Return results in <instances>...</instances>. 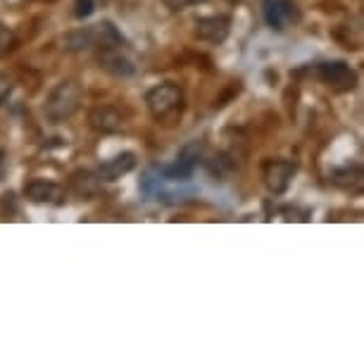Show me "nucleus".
I'll use <instances>...</instances> for the list:
<instances>
[{
	"label": "nucleus",
	"mask_w": 364,
	"mask_h": 364,
	"mask_svg": "<svg viewBox=\"0 0 364 364\" xmlns=\"http://www.w3.org/2000/svg\"><path fill=\"white\" fill-rule=\"evenodd\" d=\"M81 98H84V91H81V86L77 81L74 79L60 81V84L48 93L43 114L48 117V122H53V124H63V122L74 117V112H77L81 105Z\"/></svg>",
	"instance_id": "obj_1"
},
{
	"label": "nucleus",
	"mask_w": 364,
	"mask_h": 364,
	"mask_svg": "<svg viewBox=\"0 0 364 364\" xmlns=\"http://www.w3.org/2000/svg\"><path fill=\"white\" fill-rule=\"evenodd\" d=\"M119 46H124V36L117 31V26L112 22L84 26V29L67 33L65 38V48L72 53L88 50V48H102L105 50V48H119Z\"/></svg>",
	"instance_id": "obj_2"
},
{
	"label": "nucleus",
	"mask_w": 364,
	"mask_h": 364,
	"mask_svg": "<svg viewBox=\"0 0 364 364\" xmlns=\"http://www.w3.org/2000/svg\"><path fill=\"white\" fill-rule=\"evenodd\" d=\"M146 107L148 112L153 114V119L157 122H171L181 114L183 109V91L181 86L171 84H160L155 88H150L146 93Z\"/></svg>",
	"instance_id": "obj_3"
},
{
	"label": "nucleus",
	"mask_w": 364,
	"mask_h": 364,
	"mask_svg": "<svg viewBox=\"0 0 364 364\" xmlns=\"http://www.w3.org/2000/svg\"><path fill=\"white\" fill-rule=\"evenodd\" d=\"M203 150H205L203 143L193 141L181 148V153H178L176 162L171 164V167H157V169H160V174L167 178L169 183H186V181H191L196 167L203 160Z\"/></svg>",
	"instance_id": "obj_4"
},
{
	"label": "nucleus",
	"mask_w": 364,
	"mask_h": 364,
	"mask_svg": "<svg viewBox=\"0 0 364 364\" xmlns=\"http://www.w3.org/2000/svg\"><path fill=\"white\" fill-rule=\"evenodd\" d=\"M317 77L321 84H326L336 93L353 91L357 84V74L348 63L343 60H331V63H321L317 67Z\"/></svg>",
	"instance_id": "obj_5"
},
{
	"label": "nucleus",
	"mask_w": 364,
	"mask_h": 364,
	"mask_svg": "<svg viewBox=\"0 0 364 364\" xmlns=\"http://www.w3.org/2000/svg\"><path fill=\"white\" fill-rule=\"evenodd\" d=\"M264 22L274 31H284L286 26L295 24L300 19V10L295 0H264L262 3Z\"/></svg>",
	"instance_id": "obj_6"
},
{
	"label": "nucleus",
	"mask_w": 364,
	"mask_h": 364,
	"mask_svg": "<svg viewBox=\"0 0 364 364\" xmlns=\"http://www.w3.org/2000/svg\"><path fill=\"white\" fill-rule=\"evenodd\" d=\"M293 176H295V164L291 160H267L262 164L264 186L274 196L286 193L293 181Z\"/></svg>",
	"instance_id": "obj_7"
},
{
	"label": "nucleus",
	"mask_w": 364,
	"mask_h": 364,
	"mask_svg": "<svg viewBox=\"0 0 364 364\" xmlns=\"http://www.w3.org/2000/svg\"><path fill=\"white\" fill-rule=\"evenodd\" d=\"M231 31V17L226 15H212V17H198L196 19V36L208 43H224Z\"/></svg>",
	"instance_id": "obj_8"
},
{
	"label": "nucleus",
	"mask_w": 364,
	"mask_h": 364,
	"mask_svg": "<svg viewBox=\"0 0 364 364\" xmlns=\"http://www.w3.org/2000/svg\"><path fill=\"white\" fill-rule=\"evenodd\" d=\"M88 124L98 134H117L124 127V114L112 105H98L88 112Z\"/></svg>",
	"instance_id": "obj_9"
},
{
	"label": "nucleus",
	"mask_w": 364,
	"mask_h": 364,
	"mask_svg": "<svg viewBox=\"0 0 364 364\" xmlns=\"http://www.w3.org/2000/svg\"><path fill=\"white\" fill-rule=\"evenodd\" d=\"M63 193H65L63 186L46 181V178H33V181L24 186V196L36 205H58L63 200Z\"/></svg>",
	"instance_id": "obj_10"
},
{
	"label": "nucleus",
	"mask_w": 364,
	"mask_h": 364,
	"mask_svg": "<svg viewBox=\"0 0 364 364\" xmlns=\"http://www.w3.org/2000/svg\"><path fill=\"white\" fill-rule=\"evenodd\" d=\"M136 153H132V150H124V153L114 155L112 160H105L100 164L98 169V178L100 181H117V178H122L124 174H129V171L136 169Z\"/></svg>",
	"instance_id": "obj_11"
},
{
	"label": "nucleus",
	"mask_w": 364,
	"mask_h": 364,
	"mask_svg": "<svg viewBox=\"0 0 364 364\" xmlns=\"http://www.w3.org/2000/svg\"><path fill=\"white\" fill-rule=\"evenodd\" d=\"M98 63H100L102 70L109 72L117 79H127V77H132V74L136 72L132 60H127L124 55L117 53V48H105V50L98 55Z\"/></svg>",
	"instance_id": "obj_12"
},
{
	"label": "nucleus",
	"mask_w": 364,
	"mask_h": 364,
	"mask_svg": "<svg viewBox=\"0 0 364 364\" xmlns=\"http://www.w3.org/2000/svg\"><path fill=\"white\" fill-rule=\"evenodd\" d=\"M70 188L74 196L81 198V200H91V198L98 196V191H100V178H98V174H93V171L79 169L70 176Z\"/></svg>",
	"instance_id": "obj_13"
},
{
	"label": "nucleus",
	"mask_w": 364,
	"mask_h": 364,
	"mask_svg": "<svg viewBox=\"0 0 364 364\" xmlns=\"http://www.w3.org/2000/svg\"><path fill=\"white\" fill-rule=\"evenodd\" d=\"M12 91H15V81H12V77H8L5 72H0V105L8 102Z\"/></svg>",
	"instance_id": "obj_14"
},
{
	"label": "nucleus",
	"mask_w": 364,
	"mask_h": 364,
	"mask_svg": "<svg viewBox=\"0 0 364 364\" xmlns=\"http://www.w3.org/2000/svg\"><path fill=\"white\" fill-rule=\"evenodd\" d=\"M93 10H95V0H77V5H74V17L86 19L93 15Z\"/></svg>",
	"instance_id": "obj_15"
},
{
	"label": "nucleus",
	"mask_w": 364,
	"mask_h": 364,
	"mask_svg": "<svg viewBox=\"0 0 364 364\" xmlns=\"http://www.w3.org/2000/svg\"><path fill=\"white\" fill-rule=\"evenodd\" d=\"M12 43H15V36H12V31L8 29V26H3L0 24V55L3 53H8Z\"/></svg>",
	"instance_id": "obj_16"
},
{
	"label": "nucleus",
	"mask_w": 364,
	"mask_h": 364,
	"mask_svg": "<svg viewBox=\"0 0 364 364\" xmlns=\"http://www.w3.org/2000/svg\"><path fill=\"white\" fill-rule=\"evenodd\" d=\"M196 3H203V0H164V5L171 10H186L191 8V5H196Z\"/></svg>",
	"instance_id": "obj_17"
},
{
	"label": "nucleus",
	"mask_w": 364,
	"mask_h": 364,
	"mask_svg": "<svg viewBox=\"0 0 364 364\" xmlns=\"http://www.w3.org/2000/svg\"><path fill=\"white\" fill-rule=\"evenodd\" d=\"M5 176V153L0 150V178Z\"/></svg>",
	"instance_id": "obj_18"
}]
</instances>
